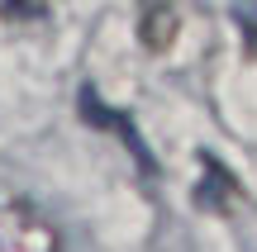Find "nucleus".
Returning a JSON list of instances; mask_svg holds the SVG:
<instances>
[{"instance_id":"1","label":"nucleus","mask_w":257,"mask_h":252,"mask_svg":"<svg viewBox=\"0 0 257 252\" xmlns=\"http://www.w3.org/2000/svg\"><path fill=\"white\" fill-rule=\"evenodd\" d=\"M0 252H57V233L34 205L0 195Z\"/></svg>"},{"instance_id":"2","label":"nucleus","mask_w":257,"mask_h":252,"mask_svg":"<svg viewBox=\"0 0 257 252\" xmlns=\"http://www.w3.org/2000/svg\"><path fill=\"white\" fill-rule=\"evenodd\" d=\"M181 34V0H138V38L148 53H167Z\"/></svg>"}]
</instances>
